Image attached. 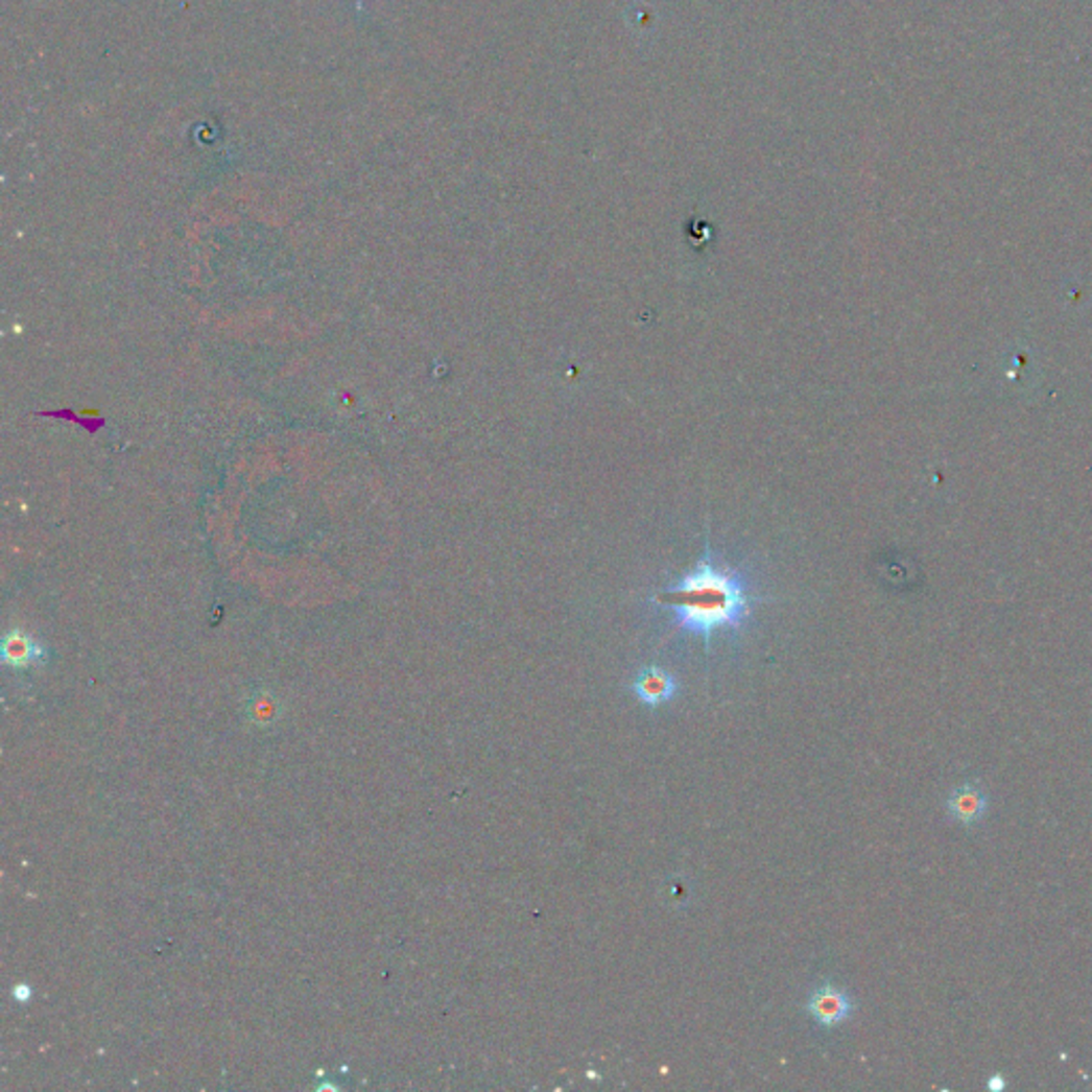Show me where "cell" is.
Returning a JSON list of instances; mask_svg holds the SVG:
<instances>
[{
    "instance_id": "6da1fadb",
    "label": "cell",
    "mask_w": 1092,
    "mask_h": 1092,
    "mask_svg": "<svg viewBox=\"0 0 1092 1092\" xmlns=\"http://www.w3.org/2000/svg\"><path fill=\"white\" fill-rule=\"evenodd\" d=\"M654 602L672 611L676 627L701 636L707 647L715 632L740 630L752 615L747 578L728 564L723 566L711 553V546L674 585L656 593Z\"/></svg>"
},
{
    "instance_id": "7a4b0ae2",
    "label": "cell",
    "mask_w": 1092,
    "mask_h": 1092,
    "mask_svg": "<svg viewBox=\"0 0 1092 1092\" xmlns=\"http://www.w3.org/2000/svg\"><path fill=\"white\" fill-rule=\"evenodd\" d=\"M852 1010H854L852 999L846 995V992L832 988V986L815 990L809 1001V1014L822 1026H836L840 1022H846L852 1016Z\"/></svg>"
},
{
    "instance_id": "3957f363",
    "label": "cell",
    "mask_w": 1092,
    "mask_h": 1092,
    "mask_svg": "<svg viewBox=\"0 0 1092 1092\" xmlns=\"http://www.w3.org/2000/svg\"><path fill=\"white\" fill-rule=\"evenodd\" d=\"M988 811L986 791L975 783H965L952 789L948 799V813L963 826H975Z\"/></svg>"
},
{
    "instance_id": "277c9868",
    "label": "cell",
    "mask_w": 1092,
    "mask_h": 1092,
    "mask_svg": "<svg viewBox=\"0 0 1092 1092\" xmlns=\"http://www.w3.org/2000/svg\"><path fill=\"white\" fill-rule=\"evenodd\" d=\"M3 658L11 668L24 670L39 664L45 658V651L37 640L20 630H14L3 640Z\"/></svg>"
},
{
    "instance_id": "5b68a950",
    "label": "cell",
    "mask_w": 1092,
    "mask_h": 1092,
    "mask_svg": "<svg viewBox=\"0 0 1092 1092\" xmlns=\"http://www.w3.org/2000/svg\"><path fill=\"white\" fill-rule=\"evenodd\" d=\"M674 689H676L674 679L662 668L642 670L634 683L636 696L647 705H660V703L670 701Z\"/></svg>"
},
{
    "instance_id": "8992f818",
    "label": "cell",
    "mask_w": 1092,
    "mask_h": 1092,
    "mask_svg": "<svg viewBox=\"0 0 1092 1092\" xmlns=\"http://www.w3.org/2000/svg\"><path fill=\"white\" fill-rule=\"evenodd\" d=\"M30 997H32V992H30L28 986H16V988H14V999H16V1001H22V1003H24V1001H28Z\"/></svg>"
},
{
    "instance_id": "52a82bcc",
    "label": "cell",
    "mask_w": 1092,
    "mask_h": 1092,
    "mask_svg": "<svg viewBox=\"0 0 1092 1092\" xmlns=\"http://www.w3.org/2000/svg\"><path fill=\"white\" fill-rule=\"evenodd\" d=\"M1005 1086H1007V1082H1005V1077L999 1075V1073H997V1075H992V1077L988 1079V1088H990V1090H995V1092H1001Z\"/></svg>"
}]
</instances>
